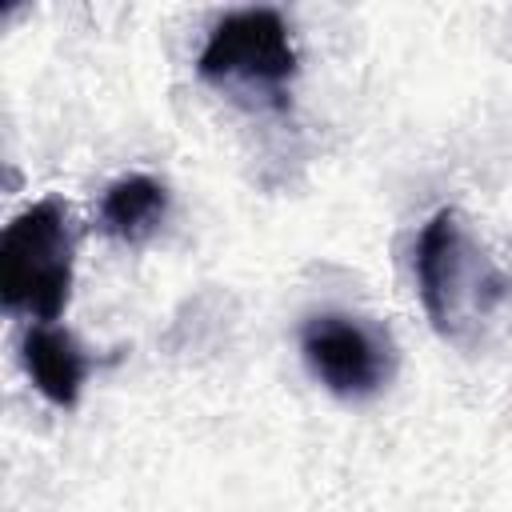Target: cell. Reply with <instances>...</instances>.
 Segmentation results:
<instances>
[{
  "label": "cell",
  "mask_w": 512,
  "mask_h": 512,
  "mask_svg": "<svg viewBox=\"0 0 512 512\" xmlns=\"http://www.w3.org/2000/svg\"><path fill=\"white\" fill-rule=\"evenodd\" d=\"M412 272L432 328L460 348L484 340L488 324L512 292L504 268L456 208H440L424 220L412 252Z\"/></svg>",
  "instance_id": "6da1fadb"
},
{
  "label": "cell",
  "mask_w": 512,
  "mask_h": 512,
  "mask_svg": "<svg viewBox=\"0 0 512 512\" xmlns=\"http://www.w3.org/2000/svg\"><path fill=\"white\" fill-rule=\"evenodd\" d=\"M168 216V188L148 172L116 176L100 196V228L116 240H144Z\"/></svg>",
  "instance_id": "8992f818"
},
{
  "label": "cell",
  "mask_w": 512,
  "mask_h": 512,
  "mask_svg": "<svg viewBox=\"0 0 512 512\" xmlns=\"http://www.w3.org/2000/svg\"><path fill=\"white\" fill-rule=\"evenodd\" d=\"M20 356H24V368L36 384V392L56 404V408H72L84 392V380L92 372V360L88 352L76 344V336L60 324H32L24 332V344H20Z\"/></svg>",
  "instance_id": "5b68a950"
},
{
  "label": "cell",
  "mask_w": 512,
  "mask_h": 512,
  "mask_svg": "<svg viewBox=\"0 0 512 512\" xmlns=\"http://www.w3.org/2000/svg\"><path fill=\"white\" fill-rule=\"evenodd\" d=\"M196 72L232 96H252L280 108L296 76L292 28L276 8H236L212 24L196 56Z\"/></svg>",
  "instance_id": "3957f363"
},
{
  "label": "cell",
  "mask_w": 512,
  "mask_h": 512,
  "mask_svg": "<svg viewBox=\"0 0 512 512\" xmlns=\"http://www.w3.org/2000/svg\"><path fill=\"white\" fill-rule=\"evenodd\" d=\"M76 232L60 200H36L0 236V296L4 308L32 324H56L72 296Z\"/></svg>",
  "instance_id": "7a4b0ae2"
},
{
  "label": "cell",
  "mask_w": 512,
  "mask_h": 512,
  "mask_svg": "<svg viewBox=\"0 0 512 512\" xmlns=\"http://www.w3.org/2000/svg\"><path fill=\"white\" fill-rule=\"evenodd\" d=\"M300 352L312 376L344 400L376 396L392 372L388 340L348 312H320L300 328Z\"/></svg>",
  "instance_id": "277c9868"
}]
</instances>
